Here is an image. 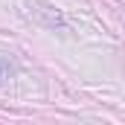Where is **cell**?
I'll list each match as a JSON object with an SVG mask.
<instances>
[{"label": "cell", "mask_w": 125, "mask_h": 125, "mask_svg": "<svg viewBox=\"0 0 125 125\" xmlns=\"http://www.w3.org/2000/svg\"><path fill=\"white\" fill-rule=\"evenodd\" d=\"M0 76H3V64H0Z\"/></svg>", "instance_id": "obj_1"}]
</instances>
